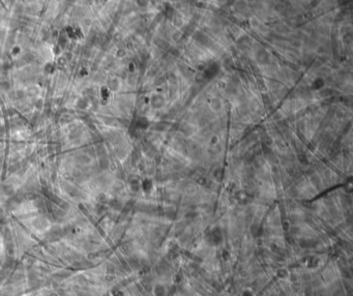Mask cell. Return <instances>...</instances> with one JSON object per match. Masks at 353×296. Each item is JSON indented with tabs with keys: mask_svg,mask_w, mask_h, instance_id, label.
Returning <instances> with one entry per match:
<instances>
[{
	"mask_svg": "<svg viewBox=\"0 0 353 296\" xmlns=\"http://www.w3.org/2000/svg\"><path fill=\"white\" fill-rule=\"evenodd\" d=\"M319 94H320L321 97L331 96V95H332V90H331V89H328V88H323L322 90H320Z\"/></svg>",
	"mask_w": 353,
	"mask_h": 296,
	"instance_id": "ba28073f",
	"label": "cell"
},
{
	"mask_svg": "<svg viewBox=\"0 0 353 296\" xmlns=\"http://www.w3.org/2000/svg\"><path fill=\"white\" fill-rule=\"evenodd\" d=\"M222 177H223V171L221 169H218L214 172V178L218 179V180H221Z\"/></svg>",
	"mask_w": 353,
	"mask_h": 296,
	"instance_id": "7c38bea8",
	"label": "cell"
},
{
	"mask_svg": "<svg viewBox=\"0 0 353 296\" xmlns=\"http://www.w3.org/2000/svg\"><path fill=\"white\" fill-rule=\"evenodd\" d=\"M324 85V82H323L322 79H316L315 81L312 83V88L313 89H320Z\"/></svg>",
	"mask_w": 353,
	"mask_h": 296,
	"instance_id": "8992f818",
	"label": "cell"
},
{
	"mask_svg": "<svg viewBox=\"0 0 353 296\" xmlns=\"http://www.w3.org/2000/svg\"><path fill=\"white\" fill-rule=\"evenodd\" d=\"M156 45L158 47V48H162V49H168V47H169V44H168L165 39H163V38H158V39H156Z\"/></svg>",
	"mask_w": 353,
	"mask_h": 296,
	"instance_id": "52a82bcc",
	"label": "cell"
},
{
	"mask_svg": "<svg viewBox=\"0 0 353 296\" xmlns=\"http://www.w3.org/2000/svg\"><path fill=\"white\" fill-rule=\"evenodd\" d=\"M178 130L183 135H186V136H190V135H192L194 133V128L192 127V125L188 124V123H184V124L180 125Z\"/></svg>",
	"mask_w": 353,
	"mask_h": 296,
	"instance_id": "5b68a950",
	"label": "cell"
},
{
	"mask_svg": "<svg viewBox=\"0 0 353 296\" xmlns=\"http://www.w3.org/2000/svg\"><path fill=\"white\" fill-rule=\"evenodd\" d=\"M258 88H259V90L263 91V92H266L267 91V86L265 85V83H263V82H261V81L258 82Z\"/></svg>",
	"mask_w": 353,
	"mask_h": 296,
	"instance_id": "4fadbf2b",
	"label": "cell"
},
{
	"mask_svg": "<svg viewBox=\"0 0 353 296\" xmlns=\"http://www.w3.org/2000/svg\"><path fill=\"white\" fill-rule=\"evenodd\" d=\"M172 37H173V38H174V39H175V40H178V39H180V37H181V34H180V33H179V32H178V31H177V32H176V33H174V34H173V35H172Z\"/></svg>",
	"mask_w": 353,
	"mask_h": 296,
	"instance_id": "9a60e30c",
	"label": "cell"
},
{
	"mask_svg": "<svg viewBox=\"0 0 353 296\" xmlns=\"http://www.w3.org/2000/svg\"><path fill=\"white\" fill-rule=\"evenodd\" d=\"M194 36H195L196 40H197L199 44L202 45V46H206L207 47V46H209V45H210V39H209L208 37L204 34V33L201 32V31H197Z\"/></svg>",
	"mask_w": 353,
	"mask_h": 296,
	"instance_id": "6da1fadb",
	"label": "cell"
},
{
	"mask_svg": "<svg viewBox=\"0 0 353 296\" xmlns=\"http://www.w3.org/2000/svg\"><path fill=\"white\" fill-rule=\"evenodd\" d=\"M257 59L259 62L265 64V63L269 62V55L264 49H259V51L257 52Z\"/></svg>",
	"mask_w": 353,
	"mask_h": 296,
	"instance_id": "7a4b0ae2",
	"label": "cell"
},
{
	"mask_svg": "<svg viewBox=\"0 0 353 296\" xmlns=\"http://www.w3.org/2000/svg\"><path fill=\"white\" fill-rule=\"evenodd\" d=\"M262 101H263V104H264L265 106H270V105H271V98H270V96H268L267 94L262 95Z\"/></svg>",
	"mask_w": 353,
	"mask_h": 296,
	"instance_id": "30bf717a",
	"label": "cell"
},
{
	"mask_svg": "<svg viewBox=\"0 0 353 296\" xmlns=\"http://www.w3.org/2000/svg\"><path fill=\"white\" fill-rule=\"evenodd\" d=\"M151 104H152V106H153L156 109H160V108L165 105V100H164V97L160 96V95H154V96L151 98Z\"/></svg>",
	"mask_w": 353,
	"mask_h": 296,
	"instance_id": "3957f363",
	"label": "cell"
},
{
	"mask_svg": "<svg viewBox=\"0 0 353 296\" xmlns=\"http://www.w3.org/2000/svg\"><path fill=\"white\" fill-rule=\"evenodd\" d=\"M195 80H196V82H198V83H203V82L206 80V78H205L203 73H198L195 77Z\"/></svg>",
	"mask_w": 353,
	"mask_h": 296,
	"instance_id": "9c48e42d",
	"label": "cell"
},
{
	"mask_svg": "<svg viewBox=\"0 0 353 296\" xmlns=\"http://www.w3.org/2000/svg\"><path fill=\"white\" fill-rule=\"evenodd\" d=\"M210 108L213 112H218L222 109V102L218 97H213L210 101Z\"/></svg>",
	"mask_w": 353,
	"mask_h": 296,
	"instance_id": "277c9868",
	"label": "cell"
},
{
	"mask_svg": "<svg viewBox=\"0 0 353 296\" xmlns=\"http://www.w3.org/2000/svg\"><path fill=\"white\" fill-rule=\"evenodd\" d=\"M171 54H172V55H174V56H178L179 55V50H177V49H175V48H173V49H171Z\"/></svg>",
	"mask_w": 353,
	"mask_h": 296,
	"instance_id": "5bb4252c",
	"label": "cell"
},
{
	"mask_svg": "<svg viewBox=\"0 0 353 296\" xmlns=\"http://www.w3.org/2000/svg\"><path fill=\"white\" fill-rule=\"evenodd\" d=\"M166 127H167V124L165 122H158V124L156 125V131H165Z\"/></svg>",
	"mask_w": 353,
	"mask_h": 296,
	"instance_id": "8fae6325",
	"label": "cell"
}]
</instances>
